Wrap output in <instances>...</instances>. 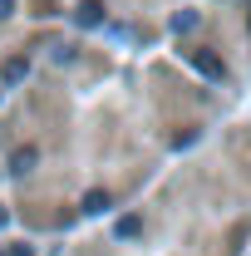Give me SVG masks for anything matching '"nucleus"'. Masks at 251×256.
Masks as SVG:
<instances>
[{
	"label": "nucleus",
	"instance_id": "1",
	"mask_svg": "<svg viewBox=\"0 0 251 256\" xmlns=\"http://www.w3.org/2000/svg\"><path fill=\"white\" fill-rule=\"evenodd\" d=\"M188 64L197 69V74H207V79H226V69H222V60L212 54V50H188Z\"/></svg>",
	"mask_w": 251,
	"mask_h": 256
},
{
	"label": "nucleus",
	"instance_id": "8",
	"mask_svg": "<svg viewBox=\"0 0 251 256\" xmlns=\"http://www.w3.org/2000/svg\"><path fill=\"white\" fill-rule=\"evenodd\" d=\"M15 15V0H0V20H10Z\"/></svg>",
	"mask_w": 251,
	"mask_h": 256
},
{
	"label": "nucleus",
	"instance_id": "2",
	"mask_svg": "<svg viewBox=\"0 0 251 256\" xmlns=\"http://www.w3.org/2000/svg\"><path fill=\"white\" fill-rule=\"evenodd\" d=\"M74 20H79V25H104V5H98V0H84V5L74 10Z\"/></svg>",
	"mask_w": 251,
	"mask_h": 256
},
{
	"label": "nucleus",
	"instance_id": "7",
	"mask_svg": "<svg viewBox=\"0 0 251 256\" xmlns=\"http://www.w3.org/2000/svg\"><path fill=\"white\" fill-rule=\"evenodd\" d=\"M192 25H197V15H192V10H182V15H172V30L182 34V30H192Z\"/></svg>",
	"mask_w": 251,
	"mask_h": 256
},
{
	"label": "nucleus",
	"instance_id": "5",
	"mask_svg": "<svg viewBox=\"0 0 251 256\" xmlns=\"http://www.w3.org/2000/svg\"><path fill=\"white\" fill-rule=\"evenodd\" d=\"M84 212H89V217L108 212V192H89V197H84Z\"/></svg>",
	"mask_w": 251,
	"mask_h": 256
},
{
	"label": "nucleus",
	"instance_id": "6",
	"mask_svg": "<svg viewBox=\"0 0 251 256\" xmlns=\"http://www.w3.org/2000/svg\"><path fill=\"white\" fill-rule=\"evenodd\" d=\"M138 226H143L138 217H118V226H114V232H118V236L128 242V236H138Z\"/></svg>",
	"mask_w": 251,
	"mask_h": 256
},
{
	"label": "nucleus",
	"instance_id": "4",
	"mask_svg": "<svg viewBox=\"0 0 251 256\" xmlns=\"http://www.w3.org/2000/svg\"><path fill=\"white\" fill-rule=\"evenodd\" d=\"M25 74H30V60H10L5 64V84H20Z\"/></svg>",
	"mask_w": 251,
	"mask_h": 256
},
{
	"label": "nucleus",
	"instance_id": "9",
	"mask_svg": "<svg viewBox=\"0 0 251 256\" xmlns=\"http://www.w3.org/2000/svg\"><path fill=\"white\" fill-rule=\"evenodd\" d=\"M5 222H10V212H0V226H5Z\"/></svg>",
	"mask_w": 251,
	"mask_h": 256
},
{
	"label": "nucleus",
	"instance_id": "3",
	"mask_svg": "<svg viewBox=\"0 0 251 256\" xmlns=\"http://www.w3.org/2000/svg\"><path fill=\"white\" fill-rule=\"evenodd\" d=\"M34 158H40L34 148H20V153H15V162H10V172H20V178H25V172L34 168Z\"/></svg>",
	"mask_w": 251,
	"mask_h": 256
}]
</instances>
